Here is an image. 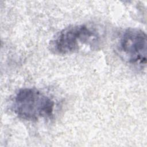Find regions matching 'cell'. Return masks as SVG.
Wrapping results in <instances>:
<instances>
[{
    "label": "cell",
    "mask_w": 147,
    "mask_h": 147,
    "mask_svg": "<svg viewBox=\"0 0 147 147\" xmlns=\"http://www.w3.org/2000/svg\"><path fill=\"white\" fill-rule=\"evenodd\" d=\"M103 34L96 26L82 24L69 26L59 32L49 43L51 51L56 55H69L84 48L97 49Z\"/></svg>",
    "instance_id": "1"
},
{
    "label": "cell",
    "mask_w": 147,
    "mask_h": 147,
    "mask_svg": "<svg viewBox=\"0 0 147 147\" xmlns=\"http://www.w3.org/2000/svg\"><path fill=\"white\" fill-rule=\"evenodd\" d=\"M146 35L143 30L128 28L118 37L115 51L125 63L142 69L146 64Z\"/></svg>",
    "instance_id": "3"
},
{
    "label": "cell",
    "mask_w": 147,
    "mask_h": 147,
    "mask_svg": "<svg viewBox=\"0 0 147 147\" xmlns=\"http://www.w3.org/2000/svg\"><path fill=\"white\" fill-rule=\"evenodd\" d=\"M12 109L21 119L37 121L53 115L55 102L49 95L37 88H22L14 95Z\"/></svg>",
    "instance_id": "2"
}]
</instances>
